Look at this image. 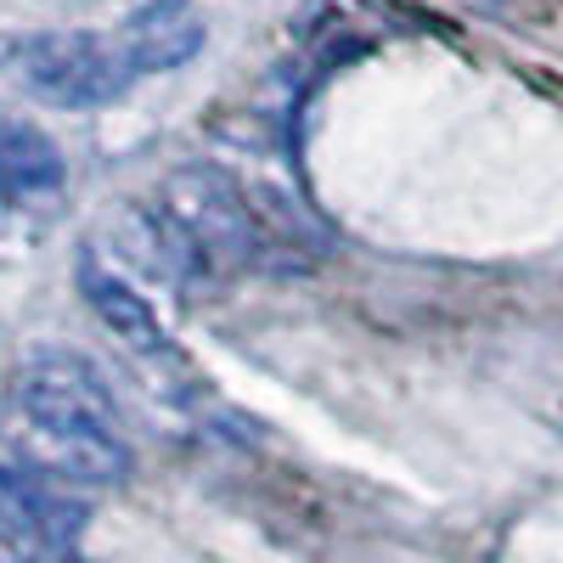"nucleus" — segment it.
<instances>
[{"label":"nucleus","mask_w":563,"mask_h":563,"mask_svg":"<svg viewBox=\"0 0 563 563\" xmlns=\"http://www.w3.org/2000/svg\"><path fill=\"white\" fill-rule=\"evenodd\" d=\"M90 525V507L52 474L29 462L0 467V530L34 552H74Z\"/></svg>","instance_id":"obj_4"},{"label":"nucleus","mask_w":563,"mask_h":563,"mask_svg":"<svg viewBox=\"0 0 563 563\" xmlns=\"http://www.w3.org/2000/svg\"><path fill=\"white\" fill-rule=\"evenodd\" d=\"M0 429L18 462L63 485H119L130 474V440L108 384L68 350H34L12 366Z\"/></svg>","instance_id":"obj_1"},{"label":"nucleus","mask_w":563,"mask_h":563,"mask_svg":"<svg viewBox=\"0 0 563 563\" xmlns=\"http://www.w3.org/2000/svg\"><path fill=\"white\" fill-rule=\"evenodd\" d=\"M0 74L45 108H102L130 90L119 34L97 29H23L0 40Z\"/></svg>","instance_id":"obj_2"},{"label":"nucleus","mask_w":563,"mask_h":563,"mask_svg":"<svg viewBox=\"0 0 563 563\" xmlns=\"http://www.w3.org/2000/svg\"><path fill=\"white\" fill-rule=\"evenodd\" d=\"M68 164L57 153V141L40 124H23L12 113H0V198L7 203H34L63 192Z\"/></svg>","instance_id":"obj_7"},{"label":"nucleus","mask_w":563,"mask_h":563,"mask_svg":"<svg viewBox=\"0 0 563 563\" xmlns=\"http://www.w3.org/2000/svg\"><path fill=\"white\" fill-rule=\"evenodd\" d=\"M79 294H85L90 316H97L135 361H147V366H175L180 361L169 327L158 321V305H147V294H141L124 271L102 265L97 254H85L79 260Z\"/></svg>","instance_id":"obj_5"},{"label":"nucleus","mask_w":563,"mask_h":563,"mask_svg":"<svg viewBox=\"0 0 563 563\" xmlns=\"http://www.w3.org/2000/svg\"><path fill=\"white\" fill-rule=\"evenodd\" d=\"M158 209L175 220V231L198 249L209 271H260L276 260L271 225L254 214V203L209 164H186L158 186Z\"/></svg>","instance_id":"obj_3"},{"label":"nucleus","mask_w":563,"mask_h":563,"mask_svg":"<svg viewBox=\"0 0 563 563\" xmlns=\"http://www.w3.org/2000/svg\"><path fill=\"white\" fill-rule=\"evenodd\" d=\"M0 563H23V558H18V552H12L7 541H0Z\"/></svg>","instance_id":"obj_8"},{"label":"nucleus","mask_w":563,"mask_h":563,"mask_svg":"<svg viewBox=\"0 0 563 563\" xmlns=\"http://www.w3.org/2000/svg\"><path fill=\"white\" fill-rule=\"evenodd\" d=\"M209 40V23L192 0H147L141 12L124 18L119 29V52L130 63V74H169V68H186Z\"/></svg>","instance_id":"obj_6"}]
</instances>
